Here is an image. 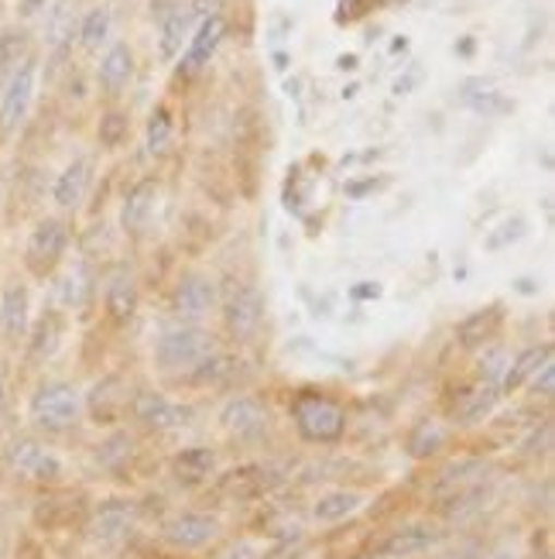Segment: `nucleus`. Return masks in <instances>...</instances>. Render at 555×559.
Returning a JSON list of instances; mask_svg holds the SVG:
<instances>
[{
    "mask_svg": "<svg viewBox=\"0 0 555 559\" xmlns=\"http://www.w3.org/2000/svg\"><path fill=\"white\" fill-rule=\"evenodd\" d=\"M83 416V395L65 381H48L28 402V419L41 432H69Z\"/></svg>",
    "mask_w": 555,
    "mask_h": 559,
    "instance_id": "nucleus-1",
    "label": "nucleus"
},
{
    "mask_svg": "<svg viewBox=\"0 0 555 559\" xmlns=\"http://www.w3.org/2000/svg\"><path fill=\"white\" fill-rule=\"evenodd\" d=\"M72 245V227L62 216H41L32 227L28 240H24V269L35 278H48L59 272V264L65 261Z\"/></svg>",
    "mask_w": 555,
    "mask_h": 559,
    "instance_id": "nucleus-2",
    "label": "nucleus"
},
{
    "mask_svg": "<svg viewBox=\"0 0 555 559\" xmlns=\"http://www.w3.org/2000/svg\"><path fill=\"white\" fill-rule=\"evenodd\" d=\"M292 419L309 443H340L347 432V412L326 395H299L292 402Z\"/></svg>",
    "mask_w": 555,
    "mask_h": 559,
    "instance_id": "nucleus-3",
    "label": "nucleus"
},
{
    "mask_svg": "<svg viewBox=\"0 0 555 559\" xmlns=\"http://www.w3.org/2000/svg\"><path fill=\"white\" fill-rule=\"evenodd\" d=\"M38 90V56L32 52L0 90V138H14L32 114Z\"/></svg>",
    "mask_w": 555,
    "mask_h": 559,
    "instance_id": "nucleus-4",
    "label": "nucleus"
},
{
    "mask_svg": "<svg viewBox=\"0 0 555 559\" xmlns=\"http://www.w3.org/2000/svg\"><path fill=\"white\" fill-rule=\"evenodd\" d=\"M209 354H213V336L200 326L165 330L155 344V360L161 371H192Z\"/></svg>",
    "mask_w": 555,
    "mask_h": 559,
    "instance_id": "nucleus-5",
    "label": "nucleus"
},
{
    "mask_svg": "<svg viewBox=\"0 0 555 559\" xmlns=\"http://www.w3.org/2000/svg\"><path fill=\"white\" fill-rule=\"evenodd\" d=\"M4 460H8V467L17 477H28V480H38V484H52V480L62 477V460L52 450H48V447L28 440V436H21V440H11Z\"/></svg>",
    "mask_w": 555,
    "mask_h": 559,
    "instance_id": "nucleus-6",
    "label": "nucleus"
},
{
    "mask_svg": "<svg viewBox=\"0 0 555 559\" xmlns=\"http://www.w3.org/2000/svg\"><path fill=\"white\" fill-rule=\"evenodd\" d=\"M281 484V474L268 464H244V467H233L227 471L220 480H216V495L227 498V501H254L272 495Z\"/></svg>",
    "mask_w": 555,
    "mask_h": 559,
    "instance_id": "nucleus-7",
    "label": "nucleus"
},
{
    "mask_svg": "<svg viewBox=\"0 0 555 559\" xmlns=\"http://www.w3.org/2000/svg\"><path fill=\"white\" fill-rule=\"evenodd\" d=\"M131 416L152 432H176L189 423V408L176 405L158 392H134L131 395Z\"/></svg>",
    "mask_w": 555,
    "mask_h": 559,
    "instance_id": "nucleus-8",
    "label": "nucleus"
},
{
    "mask_svg": "<svg viewBox=\"0 0 555 559\" xmlns=\"http://www.w3.org/2000/svg\"><path fill=\"white\" fill-rule=\"evenodd\" d=\"M224 323L233 340H251L264 323V296L254 285H240L224 302Z\"/></svg>",
    "mask_w": 555,
    "mask_h": 559,
    "instance_id": "nucleus-9",
    "label": "nucleus"
},
{
    "mask_svg": "<svg viewBox=\"0 0 555 559\" xmlns=\"http://www.w3.org/2000/svg\"><path fill=\"white\" fill-rule=\"evenodd\" d=\"M76 32H80L76 0H52L45 11V45L48 56H52V66L65 62V56L72 52V41H76Z\"/></svg>",
    "mask_w": 555,
    "mask_h": 559,
    "instance_id": "nucleus-10",
    "label": "nucleus"
},
{
    "mask_svg": "<svg viewBox=\"0 0 555 559\" xmlns=\"http://www.w3.org/2000/svg\"><path fill=\"white\" fill-rule=\"evenodd\" d=\"M161 536L176 549H203L220 536V522H216V515H206V512H179L165 522Z\"/></svg>",
    "mask_w": 555,
    "mask_h": 559,
    "instance_id": "nucleus-11",
    "label": "nucleus"
},
{
    "mask_svg": "<svg viewBox=\"0 0 555 559\" xmlns=\"http://www.w3.org/2000/svg\"><path fill=\"white\" fill-rule=\"evenodd\" d=\"M220 426L237 436V440H254L268 429V408H264L254 395H233L220 408Z\"/></svg>",
    "mask_w": 555,
    "mask_h": 559,
    "instance_id": "nucleus-12",
    "label": "nucleus"
},
{
    "mask_svg": "<svg viewBox=\"0 0 555 559\" xmlns=\"http://www.w3.org/2000/svg\"><path fill=\"white\" fill-rule=\"evenodd\" d=\"M224 35H227V21L220 14L203 17L196 28H192V35H189V48H185V56L179 62V72H185V76L200 72L216 56V48H220Z\"/></svg>",
    "mask_w": 555,
    "mask_h": 559,
    "instance_id": "nucleus-13",
    "label": "nucleus"
},
{
    "mask_svg": "<svg viewBox=\"0 0 555 559\" xmlns=\"http://www.w3.org/2000/svg\"><path fill=\"white\" fill-rule=\"evenodd\" d=\"M93 186V158L89 155H80V158H72L62 173L56 176L52 182V203L62 210V213H72V210H80L83 200H86V192Z\"/></svg>",
    "mask_w": 555,
    "mask_h": 559,
    "instance_id": "nucleus-14",
    "label": "nucleus"
},
{
    "mask_svg": "<svg viewBox=\"0 0 555 559\" xmlns=\"http://www.w3.org/2000/svg\"><path fill=\"white\" fill-rule=\"evenodd\" d=\"M158 203V182L155 179H141L124 192V203H120V230L128 237H141L152 224V213Z\"/></svg>",
    "mask_w": 555,
    "mask_h": 559,
    "instance_id": "nucleus-15",
    "label": "nucleus"
},
{
    "mask_svg": "<svg viewBox=\"0 0 555 559\" xmlns=\"http://www.w3.org/2000/svg\"><path fill=\"white\" fill-rule=\"evenodd\" d=\"M32 326V292L24 282H8L0 292V336L24 340Z\"/></svg>",
    "mask_w": 555,
    "mask_h": 559,
    "instance_id": "nucleus-16",
    "label": "nucleus"
},
{
    "mask_svg": "<svg viewBox=\"0 0 555 559\" xmlns=\"http://www.w3.org/2000/svg\"><path fill=\"white\" fill-rule=\"evenodd\" d=\"M134 519H137V512H134V504L128 498H110V501H104L93 512V519L86 525L89 528V539H96V543H117V539H124L128 532L134 528Z\"/></svg>",
    "mask_w": 555,
    "mask_h": 559,
    "instance_id": "nucleus-17",
    "label": "nucleus"
},
{
    "mask_svg": "<svg viewBox=\"0 0 555 559\" xmlns=\"http://www.w3.org/2000/svg\"><path fill=\"white\" fill-rule=\"evenodd\" d=\"M443 539V532L439 528H432V525H401L395 528L388 539H381L374 556L381 559H408V556H419L425 549H432Z\"/></svg>",
    "mask_w": 555,
    "mask_h": 559,
    "instance_id": "nucleus-18",
    "label": "nucleus"
},
{
    "mask_svg": "<svg viewBox=\"0 0 555 559\" xmlns=\"http://www.w3.org/2000/svg\"><path fill=\"white\" fill-rule=\"evenodd\" d=\"M134 80V48L128 41H113L100 66H96V83L107 96H120L128 90V83Z\"/></svg>",
    "mask_w": 555,
    "mask_h": 559,
    "instance_id": "nucleus-19",
    "label": "nucleus"
},
{
    "mask_svg": "<svg viewBox=\"0 0 555 559\" xmlns=\"http://www.w3.org/2000/svg\"><path fill=\"white\" fill-rule=\"evenodd\" d=\"M137 282L128 269H117L110 272L107 285H104V309L107 316L117 323V326H124L134 320V312H137Z\"/></svg>",
    "mask_w": 555,
    "mask_h": 559,
    "instance_id": "nucleus-20",
    "label": "nucleus"
},
{
    "mask_svg": "<svg viewBox=\"0 0 555 559\" xmlns=\"http://www.w3.org/2000/svg\"><path fill=\"white\" fill-rule=\"evenodd\" d=\"M216 306V285L203 275H189L179 282L176 288V299H172V309L182 320H200L209 309Z\"/></svg>",
    "mask_w": 555,
    "mask_h": 559,
    "instance_id": "nucleus-21",
    "label": "nucleus"
},
{
    "mask_svg": "<svg viewBox=\"0 0 555 559\" xmlns=\"http://www.w3.org/2000/svg\"><path fill=\"white\" fill-rule=\"evenodd\" d=\"M62 336H65V316L59 309H45L35 320V326H28V357L32 360L52 357L62 347Z\"/></svg>",
    "mask_w": 555,
    "mask_h": 559,
    "instance_id": "nucleus-22",
    "label": "nucleus"
},
{
    "mask_svg": "<svg viewBox=\"0 0 555 559\" xmlns=\"http://www.w3.org/2000/svg\"><path fill=\"white\" fill-rule=\"evenodd\" d=\"M497 402H500V388L494 381H480V384L467 388L460 402H456V423H463V426L484 423L497 408Z\"/></svg>",
    "mask_w": 555,
    "mask_h": 559,
    "instance_id": "nucleus-23",
    "label": "nucleus"
},
{
    "mask_svg": "<svg viewBox=\"0 0 555 559\" xmlns=\"http://www.w3.org/2000/svg\"><path fill=\"white\" fill-rule=\"evenodd\" d=\"M113 35V11L107 4L93 8L80 17V32H76V45L83 48L86 56H96L100 48H107Z\"/></svg>",
    "mask_w": 555,
    "mask_h": 559,
    "instance_id": "nucleus-24",
    "label": "nucleus"
},
{
    "mask_svg": "<svg viewBox=\"0 0 555 559\" xmlns=\"http://www.w3.org/2000/svg\"><path fill=\"white\" fill-rule=\"evenodd\" d=\"M504 323V309L500 306H487V309H480L473 316H467V320L460 323V330H456V336H460V344L463 347H487L491 340L497 336Z\"/></svg>",
    "mask_w": 555,
    "mask_h": 559,
    "instance_id": "nucleus-25",
    "label": "nucleus"
},
{
    "mask_svg": "<svg viewBox=\"0 0 555 559\" xmlns=\"http://www.w3.org/2000/svg\"><path fill=\"white\" fill-rule=\"evenodd\" d=\"M216 471V453L209 447H185L172 456V474L182 484H203Z\"/></svg>",
    "mask_w": 555,
    "mask_h": 559,
    "instance_id": "nucleus-26",
    "label": "nucleus"
},
{
    "mask_svg": "<svg viewBox=\"0 0 555 559\" xmlns=\"http://www.w3.org/2000/svg\"><path fill=\"white\" fill-rule=\"evenodd\" d=\"M28 56H32V35L21 24H11V28L0 32V90H4V83Z\"/></svg>",
    "mask_w": 555,
    "mask_h": 559,
    "instance_id": "nucleus-27",
    "label": "nucleus"
},
{
    "mask_svg": "<svg viewBox=\"0 0 555 559\" xmlns=\"http://www.w3.org/2000/svg\"><path fill=\"white\" fill-rule=\"evenodd\" d=\"M545 360H552V347L548 344H542V347H528V350H521L518 357H515V364L508 371H504V378H500V392H518L521 384H528L535 378V371L542 368Z\"/></svg>",
    "mask_w": 555,
    "mask_h": 559,
    "instance_id": "nucleus-28",
    "label": "nucleus"
},
{
    "mask_svg": "<svg viewBox=\"0 0 555 559\" xmlns=\"http://www.w3.org/2000/svg\"><path fill=\"white\" fill-rule=\"evenodd\" d=\"M192 17L189 11H176V14H168L165 21H158L161 24V35H158V56H161V62H172L179 52H182V45L189 41V35H192Z\"/></svg>",
    "mask_w": 555,
    "mask_h": 559,
    "instance_id": "nucleus-29",
    "label": "nucleus"
},
{
    "mask_svg": "<svg viewBox=\"0 0 555 559\" xmlns=\"http://www.w3.org/2000/svg\"><path fill=\"white\" fill-rule=\"evenodd\" d=\"M443 447H446V429L436 419H422L412 432H408V443H405V450L412 460H429V456H436Z\"/></svg>",
    "mask_w": 555,
    "mask_h": 559,
    "instance_id": "nucleus-30",
    "label": "nucleus"
},
{
    "mask_svg": "<svg viewBox=\"0 0 555 559\" xmlns=\"http://www.w3.org/2000/svg\"><path fill=\"white\" fill-rule=\"evenodd\" d=\"M364 504V495L357 491H329L316 501V508H312V515H316V522H340L347 515H353L357 508Z\"/></svg>",
    "mask_w": 555,
    "mask_h": 559,
    "instance_id": "nucleus-31",
    "label": "nucleus"
},
{
    "mask_svg": "<svg viewBox=\"0 0 555 559\" xmlns=\"http://www.w3.org/2000/svg\"><path fill=\"white\" fill-rule=\"evenodd\" d=\"M172 138H176V124H172V114L168 107H155L148 117V128H144V144H148V155H165L172 148Z\"/></svg>",
    "mask_w": 555,
    "mask_h": 559,
    "instance_id": "nucleus-32",
    "label": "nucleus"
},
{
    "mask_svg": "<svg viewBox=\"0 0 555 559\" xmlns=\"http://www.w3.org/2000/svg\"><path fill=\"white\" fill-rule=\"evenodd\" d=\"M117 388V378H107L93 388V395H89V408H93V416L96 423H113L117 419V412L124 408L128 395L124 392H113Z\"/></svg>",
    "mask_w": 555,
    "mask_h": 559,
    "instance_id": "nucleus-33",
    "label": "nucleus"
},
{
    "mask_svg": "<svg viewBox=\"0 0 555 559\" xmlns=\"http://www.w3.org/2000/svg\"><path fill=\"white\" fill-rule=\"evenodd\" d=\"M131 134V117L124 110H107L100 117V124H96V141L104 144V148H120V144L128 141Z\"/></svg>",
    "mask_w": 555,
    "mask_h": 559,
    "instance_id": "nucleus-34",
    "label": "nucleus"
},
{
    "mask_svg": "<svg viewBox=\"0 0 555 559\" xmlns=\"http://www.w3.org/2000/svg\"><path fill=\"white\" fill-rule=\"evenodd\" d=\"M131 453H134V440L128 432H113L107 443H100V450H96V460H100L104 467H120L124 460H131Z\"/></svg>",
    "mask_w": 555,
    "mask_h": 559,
    "instance_id": "nucleus-35",
    "label": "nucleus"
},
{
    "mask_svg": "<svg viewBox=\"0 0 555 559\" xmlns=\"http://www.w3.org/2000/svg\"><path fill=\"white\" fill-rule=\"evenodd\" d=\"M230 368H233V364L224 354L213 350L209 357H203L196 368H192V381H196V384H220L230 374Z\"/></svg>",
    "mask_w": 555,
    "mask_h": 559,
    "instance_id": "nucleus-36",
    "label": "nucleus"
},
{
    "mask_svg": "<svg viewBox=\"0 0 555 559\" xmlns=\"http://www.w3.org/2000/svg\"><path fill=\"white\" fill-rule=\"evenodd\" d=\"M521 237H524V221H521V216H515V221L500 224V230L487 237V248H491V251H500V248L515 245V240H521Z\"/></svg>",
    "mask_w": 555,
    "mask_h": 559,
    "instance_id": "nucleus-37",
    "label": "nucleus"
},
{
    "mask_svg": "<svg viewBox=\"0 0 555 559\" xmlns=\"http://www.w3.org/2000/svg\"><path fill=\"white\" fill-rule=\"evenodd\" d=\"M473 474H484V464H480V460H460V464H453V467L443 471L439 484H443V488H453V484H463Z\"/></svg>",
    "mask_w": 555,
    "mask_h": 559,
    "instance_id": "nucleus-38",
    "label": "nucleus"
},
{
    "mask_svg": "<svg viewBox=\"0 0 555 559\" xmlns=\"http://www.w3.org/2000/svg\"><path fill=\"white\" fill-rule=\"evenodd\" d=\"M532 384V395H539V399H552V392H555V364L552 360H545L542 368L535 371V378L528 381Z\"/></svg>",
    "mask_w": 555,
    "mask_h": 559,
    "instance_id": "nucleus-39",
    "label": "nucleus"
},
{
    "mask_svg": "<svg viewBox=\"0 0 555 559\" xmlns=\"http://www.w3.org/2000/svg\"><path fill=\"white\" fill-rule=\"evenodd\" d=\"M467 104L473 110H484V114H494V110H508L511 104L500 100V96L494 90H476V96H467Z\"/></svg>",
    "mask_w": 555,
    "mask_h": 559,
    "instance_id": "nucleus-40",
    "label": "nucleus"
},
{
    "mask_svg": "<svg viewBox=\"0 0 555 559\" xmlns=\"http://www.w3.org/2000/svg\"><path fill=\"white\" fill-rule=\"evenodd\" d=\"M83 288H86V282H83L80 275H65V278L59 282V296H62V302L72 309V306H80V302H83Z\"/></svg>",
    "mask_w": 555,
    "mask_h": 559,
    "instance_id": "nucleus-41",
    "label": "nucleus"
},
{
    "mask_svg": "<svg viewBox=\"0 0 555 559\" xmlns=\"http://www.w3.org/2000/svg\"><path fill=\"white\" fill-rule=\"evenodd\" d=\"M52 0H17V21H35L48 11Z\"/></svg>",
    "mask_w": 555,
    "mask_h": 559,
    "instance_id": "nucleus-42",
    "label": "nucleus"
},
{
    "mask_svg": "<svg viewBox=\"0 0 555 559\" xmlns=\"http://www.w3.org/2000/svg\"><path fill=\"white\" fill-rule=\"evenodd\" d=\"M220 4H224V0H189V14L192 17H196V21H203V17H209V14H216V11H220Z\"/></svg>",
    "mask_w": 555,
    "mask_h": 559,
    "instance_id": "nucleus-43",
    "label": "nucleus"
},
{
    "mask_svg": "<svg viewBox=\"0 0 555 559\" xmlns=\"http://www.w3.org/2000/svg\"><path fill=\"white\" fill-rule=\"evenodd\" d=\"M182 8V0H152V17L165 21L168 14H176Z\"/></svg>",
    "mask_w": 555,
    "mask_h": 559,
    "instance_id": "nucleus-44",
    "label": "nucleus"
},
{
    "mask_svg": "<svg viewBox=\"0 0 555 559\" xmlns=\"http://www.w3.org/2000/svg\"><path fill=\"white\" fill-rule=\"evenodd\" d=\"M377 292H381L377 285H374V288L367 285V288H353V296H377Z\"/></svg>",
    "mask_w": 555,
    "mask_h": 559,
    "instance_id": "nucleus-45",
    "label": "nucleus"
},
{
    "mask_svg": "<svg viewBox=\"0 0 555 559\" xmlns=\"http://www.w3.org/2000/svg\"><path fill=\"white\" fill-rule=\"evenodd\" d=\"M4 189H8V176H4V168H0V206H4Z\"/></svg>",
    "mask_w": 555,
    "mask_h": 559,
    "instance_id": "nucleus-46",
    "label": "nucleus"
},
{
    "mask_svg": "<svg viewBox=\"0 0 555 559\" xmlns=\"http://www.w3.org/2000/svg\"><path fill=\"white\" fill-rule=\"evenodd\" d=\"M357 559H381V556H374V552H371V556H357Z\"/></svg>",
    "mask_w": 555,
    "mask_h": 559,
    "instance_id": "nucleus-47",
    "label": "nucleus"
}]
</instances>
